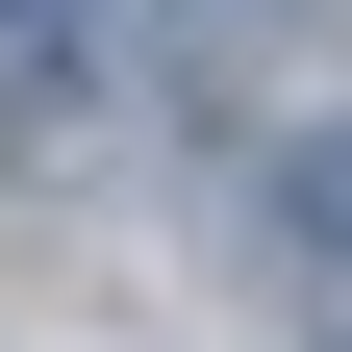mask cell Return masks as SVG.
I'll return each mask as SVG.
<instances>
[{"label":"cell","instance_id":"7a4b0ae2","mask_svg":"<svg viewBox=\"0 0 352 352\" xmlns=\"http://www.w3.org/2000/svg\"><path fill=\"white\" fill-rule=\"evenodd\" d=\"M0 25H25V51H51V25H76V0H0Z\"/></svg>","mask_w":352,"mask_h":352},{"label":"cell","instance_id":"6da1fadb","mask_svg":"<svg viewBox=\"0 0 352 352\" xmlns=\"http://www.w3.org/2000/svg\"><path fill=\"white\" fill-rule=\"evenodd\" d=\"M277 227H302V252H352V126H302V151H277Z\"/></svg>","mask_w":352,"mask_h":352}]
</instances>
